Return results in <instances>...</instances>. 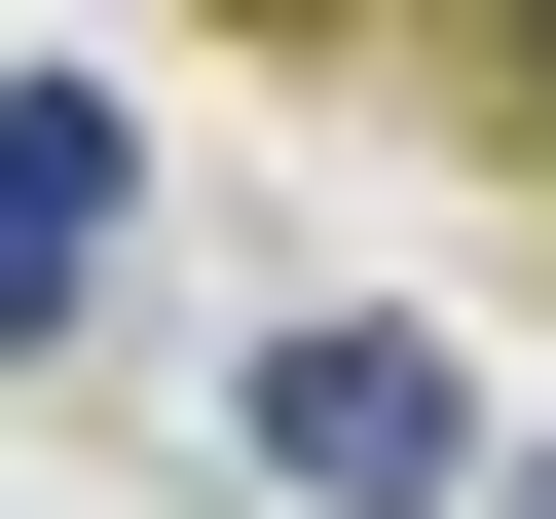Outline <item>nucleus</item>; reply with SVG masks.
<instances>
[{"label": "nucleus", "instance_id": "nucleus-1", "mask_svg": "<svg viewBox=\"0 0 556 519\" xmlns=\"http://www.w3.org/2000/svg\"><path fill=\"white\" fill-rule=\"evenodd\" d=\"M223 445L298 482V519H482V371H445L408 298H298V334L223 371Z\"/></svg>", "mask_w": 556, "mask_h": 519}, {"label": "nucleus", "instance_id": "nucleus-2", "mask_svg": "<svg viewBox=\"0 0 556 519\" xmlns=\"http://www.w3.org/2000/svg\"><path fill=\"white\" fill-rule=\"evenodd\" d=\"M112 260H149V112L112 75H0V371H75Z\"/></svg>", "mask_w": 556, "mask_h": 519}, {"label": "nucleus", "instance_id": "nucleus-3", "mask_svg": "<svg viewBox=\"0 0 556 519\" xmlns=\"http://www.w3.org/2000/svg\"><path fill=\"white\" fill-rule=\"evenodd\" d=\"M482 519H556V445H482Z\"/></svg>", "mask_w": 556, "mask_h": 519}]
</instances>
